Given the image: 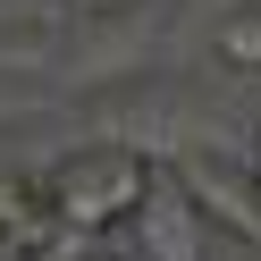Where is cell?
Masks as SVG:
<instances>
[{"label":"cell","instance_id":"1","mask_svg":"<svg viewBox=\"0 0 261 261\" xmlns=\"http://www.w3.org/2000/svg\"><path fill=\"white\" fill-rule=\"evenodd\" d=\"M42 194H51V211H59V227H68V236H110V227H135L143 202H152V152H135V143L68 152L51 177H42Z\"/></svg>","mask_w":261,"mask_h":261},{"label":"cell","instance_id":"2","mask_svg":"<svg viewBox=\"0 0 261 261\" xmlns=\"http://www.w3.org/2000/svg\"><path fill=\"white\" fill-rule=\"evenodd\" d=\"M135 236L152 244V261H194V202H143V219H135Z\"/></svg>","mask_w":261,"mask_h":261},{"label":"cell","instance_id":"3","mask_svg":"<svg viewBox=\"0 0 261 261\" xmlns=\"http://www.w3.org/2000/svg\"><path fill=\"white\" fill-rule=\"evenodd\" d=\"M211 51H219L227 68H253V76H261V9H236V17H219Z\"/></svg>","mask_w":261,"mask_h":261},{"label":"cell","instance_id":"4","mask_svg":"<svg viewBox=\"0 0 261 261\" xmlns=\"http://www.w3.org/2000/svg\"><path fill=\"white\" fill-rule=\"evenodd\" d=\"M76 9H110V0H76Z\"/></svg>","mask_w":261,"mask_h":261},{"label":"cell","instance_id":"5","mask_svg":"<svg viewBox=\"0 0 261 261\" xmlns=\"http://www.w3.org/2000/svg\"><path fill=\"white\" fill-rule=\"evenodd\" d=\"M0 261H9V227H0Z\"/></svg>","mask_w":261,"mask_h":261},{"label":"cell","instance_id":"6","mask_svg":"<svg viewBox=\"0 0 261 261\" xmlns=\"http://www.w3.org/2000/svg\"><path fill=\"white\" fill-rule=\"evenodd\" d=\"M110 261H118V253H110ZM126 261H152V253H126Z\"/></svg>","mask_w":261,"mask_h":261},{"label":"cell","instance_id":"7","mask_svg":"<svg viewBox=\"0 0 261 261\" xmlns=\"http://www.w3.org/2000/svg\"><path fill=\"white\" fill-rule=\"evenodd\" d=\"M253 202H261V169H253Z\"/></svg>","mask_w":261,"mask_h":261},{"label":"cell","instance_id":"8","mask_svg":"<svg viewBox=\"0 0 261 261\" xmlns=\"http://www.w3.org/2000/svg\"><path fill=\"white\" fill-rule=\"evenodd\" d=\"M219 261H253V253H219Z\"/></svg>","mask_w":261,"mask_h":261}]
</instances>
